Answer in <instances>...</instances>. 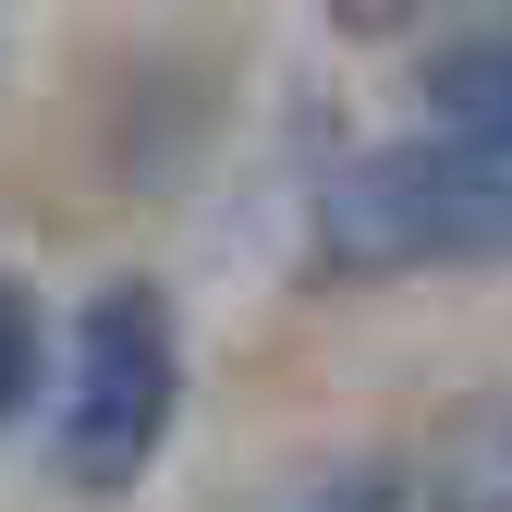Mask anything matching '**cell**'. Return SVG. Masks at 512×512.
Returning <instances> with one entry per match:
<instances>
[{
	"label": "cell",
	"instance_id": "obj_6",
	"mask_svg": "<svg viewBox=\"0 0 512 512\" xmlns=\"http://www.w3.org/2000/svg\"><path fill=\"white\" fill-rule=\"evenodd\" d=\"M25 391H37V293L0 281V415H25Z\"/></svg>",
	"mask_w": 512,
	"mask_h": 512
},
{
	"label": "cell",
	"instance_id": "obj_2",
	"mask_svg": "<svg viewBox=\"0 0 512 512\" xmlns=\"http://www.w3.org/2000/svg\"><path fill=\"white\" fill-rule=\"evenodd\" d=\"M183 403V342H171V305L147 281H110L74 317V378H61V427H49V476L74 500H122Z\"/></svg>",
	"mask_w": 512,
	"mask_h": 512
},
{
	"label": "cell",
	"instance_id": "obj_3",
	"mask_svg": "<svg viewBox=\"0 0 512 512\" xmlns=\"http://www.w3.org/2000/svg\"><path fill=\"white\" fill-rule=\"evenodd\" d=\"M427 135H452V147L512 135V37H464L427 61Z\"/></svg>",
	"mask_w": 512,
	"mask_h": 512
},
{
	"label": "cell",
	"instance_id": "obj_5",
	"mask_svg": "<svg viewBox=\"0 0 512 512\" xmlns=\"http://www.w3.org/2000/svg\"><path fill=\"white\" fill-rule=\"evenodd\" d=\"M256 512H391V464H330V476H293Z\"/></svg>",
	"mask_w": 512,
	"mask_h": 512
},
{
	"label": "cell",
	"instance_id": "obj_4",
	"mask_svg": "<svg viewBox=\"0 0 512 512\" xmlns=\"http://www.w3.org/2000/svg\"><path fill=\"white\" fill-rule=\"evenodd\" d=\"M427 500L439 512H512V415H464L427 452Z\"/></svg>",
	"mask_w": 512,
	"mask_h": 512
},
{
	"label": "cell",
	"instance_id": "obj_7",
	"mask_svg": "<svg viewBox=\"0 0 512 512\" xmlns=\"http://www.w3.org/2000/svg\"><path fill=\"white\" fill-rule=\"evenodd\" d=\"M342 37H391V25H415V0H317Z\"/></svg>",
	"mask_w": 512,
	"mask_h": 512
},
{
	"label": "cell",
	"instance_id": "obj_1",
	"mask_svg": "<svg viewBox=\"0 0 512 512\" xmlns=\"http://www.w3.org/2000/svg\"><path fill=\"white\" fill-rule=\"evenodd\" d=\"M317 256L354 269V281L512 256V135L500 147H452V135L366 147L354 171H330V196H317Z\"/></svg>",
	"mask_w": 512,
	"mask_h": 512
}]
</instances>
